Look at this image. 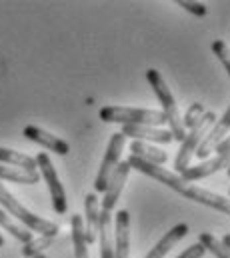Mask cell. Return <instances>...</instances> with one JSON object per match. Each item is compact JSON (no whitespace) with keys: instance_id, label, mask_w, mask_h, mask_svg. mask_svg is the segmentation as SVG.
I'll return each instance as SVG.
<instances>
[{"instance_id":"cell-1","label":"cell","mask_w":230,"mask_h":258,"mask_svg":"<svg viewBox=\"0 0 230 258\" xmlns=\"http://www.w3.org/2000/svg\"><path fill=\"white\" fill-rule=\"evenodd\" d=\"M126 162H128L130 168H134V170H138V172H142V174H146V176H150V178L162 182L164 186L172 188L174 192L182 194V196L188 198V200H194V202H198V204L210 206V208H214V210H218V212H222V214H228L230 212L228 198H224L222 194H216V192H212V190L200 188V186H196V184H190V182L182 180L178 174L166 170L164 166H156V164L144 162V160L134 158V156H130Z\"/></svg>"},{"instance_id":"cell-2","label":"cell","mask_w":230,"mask_h":258,"mask_svg":"<svg viewBox=\"0 0 230 258\" xmlns=\"http://www.w3.org/2000/svg\"><path fill=\"white\" fill-rule=\"evenodd\" d=\"M100 120L116 122L122 126H152L160 128L166 124V118L160 110L150 108H130V106H104L98 112Z\"/></svg>"},{"instance_id":"cell-3","label":"cell","mask_w":230,"mask_h":258,"mask_svg":"<svg viewBox=\"0 0 230 258\" xmlns=\"http://www.w3.org/2000/svg\"><path fill=\"white\" fill-rule=\"evenodd\" d=\"M146 80H148V84L152 86V90H154V94H156V98H158V102H160V106H162L160 112L164 114L166 124L170 126L168 130H170V134H172V140L182 142L184 136H186V130L182 126L180 112H178V104L174 102V96H172V92H170V88H168V84L164 82L162 74H160L156 68H148V70H146Z\"/></svg>"},{"instance_id":"cell-4","label":"cell","mask_w":230,"mask_h":258,"mask_svg":"<svg viewBox=\"0 0 230 258\" xmlns=\"http://www.w3.org/2000/svg\"><path fill=\"white\" fill-rule=\"evenodd\" d=\"M0 204H2V208L8 214H14L26 226V230H30V232L36 230L40 236H56L58 230H60V226H58L56 222L46 220V218H40L38 214H34L28 208H24L2 182H0Z\"/></svg>"},{"instance_id":"cell-5","label":"cell","mask_w":230,"mask_h":258,"mask_svg":"<svg viewBox=\"0 0 230 258\" xmlns=\"http://www.w3.org/2000/svg\"><path fill=\"white\" fill-rule=\"evenodd\" d=\"M216 114L210 110V112H204L198 122L194 124V128H190V132H186L184 140L180 142V150L176 154V160H174V174H180L182 170H186L190 166V160L194 156V150L196 146L200 144V140L204 138V134L210 130V126L216 122Z\"/></svg>"},{"instance_id":"cell-6","label":"cell","mask_w":230,"mask_h":258,"mask_svg":"<svg viewBox=\"0 0 230 258\" xmlns=\"http://www.w3.org/2000/svg\"><path fill=\"white\" fill-rule=\"evenodd\" d=\"M36 170H40V178H44L46 186H48V192H50V202H52V208L56 214H64L68 210V198H66V190L58 178V172L50 160V156L46 152H38L36 154Z\"/></svg>"},{"instance_id":"cell-7","label":"cell","mask_w":230,"mask_h":258,"mask_svg":"<svg viewBox=\"0 0 230 258\" xmlns=\"http://www.w3.org/2000/svg\"><path fill=\"white\" fill-rule=\"evenodd\" d=\"M124 142H126V136L120 134V132H114L110 136V142L106 146V152H104V158L100 162V168H98V174H96V180H94V194L106 190V182L112 174L118 162H120V156H122V148H124Z\"/></svg>"},{"instance_id":"cell-8","label":"cell","mask_w":230,"mask_h":258,"mask_svg":"<svg viewBox=\"0 0 230 258\" xmlns=\"http://www.w3.org/2000/svg\"><path fill=\"white\" fill-rule=\"evenodd\" d=\"M228 126H230V108H226L224 114H222L220 118H216V122H214V124L210 126V130L204 134V138L200 140V144H198L196 150H194V156L200 158V160H204V158L214 150V146H216L222 138H226Z\"/></svg>"},{"instance_id":"cell-9","label":"cell","mask_w":230,"mask_h":258,"mask_svg":"<svg viewBox=\"0 0 230 258\" xmlns=\"http://www.w3.org/2000/svg\"><path fill=\"white\" fill-rule=\"evenodd\" d=\"M130 174V166L126 160H120L118 166L112 170L108 182H106V190H104V198H102V210L106 212H112V208L116 206L120 194H122V188H124V182Z\"/></svg>"},{"instance_id":"cell-10","label":"cell","mask_w":230,"mask_h":258,"mask_svg":"<svg viewBox=\"0 0 230 258\" xmlns=\"http://www.w3.org/2000/svg\"><path fill=\"white\" fill-rule=\"evenodd\" d=\"M114 258H130V214L128 210H118L112 226Z\"/></svg>"},{"instance_id":"cell-11","label":"cell","mask_w":230,"mask_h":258,"mask_svg":"<svg viewBox=\"0 0 230 258\" xmlns=\"http://www.w3.org/2000/svg\"><path fill=\"white\" fill-rule=\"evenodd\" d=\"M22 134H24L28 140H32V142H36V144L44 146L46 150H52L54 154L66 156V154L70 152V146H68V142H66V140L58 138L56 134H52V132H48V130L40 128V126L26 124V126L22 128Z\"/></svg>"},{"instance_id":"cell-12","label":"cell","mask_w":230,"mask_h":258,"mask_svg":"<svg viewBox=\"0 0 230 258\" xmlns=\"http://www.w3.org/2000/svg\"><path fill=\"white\" fill-rule=\"evenodd\" d=\"M218 170H228V154H222V156H216L212 160H204L196 166H188L186 170H182L178 176L186 182H194V180H200V178H206Z\"/></svg>"},{"instance_id":"cell-13","label":"cell","mask_w":230,"mask_h":258,"mask_svg":"<svg viewBox=\"0 0 230 258\" xmlns=\"http://www.w3.org/2000/svg\"><path fill=\"white\" fill-rule=\"evenodd\" d=\"M98 216H100V202L94 192L84 196V238L86 244L96 242V228H98Z\"/></svg>"},{"instance_id":"cell-14","label":"cell","mask_w":230,"mask_h":258,"mask_svg":"<svg viewBox=\"0 0 230 258\" xmlns=\"http://www.w3.org/2000/svg\"><path fill=\"white\" fill-rule=\"evenodd\" d=\"M96 240L100 248V258H114V244H112V212L100 208Z\"/></svg>"},{"instance_id":"cell-15","label":"cell","mask_w":230,"mask_h":258,"mask_svg":"<svg viewBox=\"0 0 230 258\" xmlns=\"http://www.w3.org/2000/svg\"><path fill=\"white\" fill-rule=\"evenodd\" d=\"M188 234V224H184V222H180V224H176L172 226L154 246H152V250L146 254L144 258H164L170 250H172L174 246L184 238Z\"/></svg>"},{"instance_id":"cell-16","label":"cell","mask_w":230,"mask_h":258,"mask_svg":"<svg viewBox=\"0 0 230 258\" xmlns=\"http://www.w3.org/2000/svg\"><path fill=\"white\" fill-rule=\"evenodd\" d=\"M120 134L140 140V142H160V144H170L172 134L168 128H152V126H122Z\"/></svg>"},{"instance_id":"cell-17","label":"cell","mask_w":230,"mask_h":258,"mask_svg":"<svg viewBox=\"0 0 230 258\" xmlns=\"http://www.w3.org/2000/svg\"><path fill=\"white\" fill-rule=\"evenodd\" d=\"M128 150H130V156L140 158V160L150 162V164H156V166H162V164L168 160V156H166L164 150H160V148H156V146H152V144H148V142L132 140L130 146H128Z\"/></svg>"},{"instance_id":"cell-18","label":"cell","mask_w":230,"mask_h":258,"mask_svg":"<svg viewBox=\"0 0 230 258\" xmlns=\"http://www.w3.org/2000/svg\"><path fill=\"white\" fill-rule=\"evenodd\" d=\"M0 162L4 164H12V168H20V170H28V172H38L36 170V160L24 152L18 150H10V148H2L0 146Z\"/></svg>"},{"instance_id":"cell-19","label":"cell","mask_w":230,"mask_h":258,"mask_svg":"<svg viewBox=\"0 0 230 258\" xmlns=\"http://www.w3.org/2000/svg\"><path fill=\"white\" fill-rule=\"evenodd\" d=\"M72 244H74V258H88V244L84 238V220L80 214H72Z\"/></svg>"},{"instance_id":"cell-20","label":"cell","mask_w":230,"mask_h":258,"mask_svg":"<svg viewBox=\"0 0 230 258\" xmlns=\"http://www.w3.org/2000/svg\"><path fill=\"white\" fill-rule=\"evenodd\" d=\"M0 180L18 182V184H38L40 182V174L38 172H28V170H20V168H12V166H2L0 164Z\"/></svg>"},{"instance_id":"cell-21","label":"cell","mask_w":230,"mask_h":258,"mask_svg":"<svg viewBox=\"0 0 230 258\" xmlns=\"http://www.w3.org/2000/svg\"><path fill=\"white\" fill-rule=\"evenodd\" d=\"M0 226H2V228H6V230H8L14 238H18L22 244H26L28 240H32V232H30V230H26V228H22L20 224H16V222H14V220H12V218H10L2 208H0Z\"/></svg>"},{"instance_id":"cell-22","label":"cell","mask_w":230,"mask_h":258,"mask_svg":"<svg viewBox=\"0 0 230 258\" xmlns=\"http://www.w3.org/2000/svg\"><path fill=\"white\" fill-rule=\"evenodd\" d=\"M198 244H200L204 250H210L216 258H230L228 248H224V246H222V242H220V240H216L210 232H202V234L198 236Z\"/></svg>"},{"instance_id":"cell-23","label":"cell","mask_w":230,"mask_h":258,"mask_svg":"<svg viewBox=\"0 0 230 258\" xmlns=\"http://www.w3.org/2000/svg\"><path fill=\"white\" fill-rule=\"evenodd\" d=\"M54 236H38V238H32L28 240L24 246H22V256L32 258L36 254H42V250H46L50 244H52Z\"/></svg>"},{"instance_id":"cell-24","label":"cell","mask_w":230,"mask_h":258,"mask_svg":"<svg viewBox=\"0 0 230 258\" xmlns=\"http://www.w3.org/2000/svg\"><path fill=\"white\" fill-rule=\"evenodd\" d=\"M204 114V106L200 104V102H194L188 110H186V114L182 116V126L184 128H194V124L198 122V118Z\"/></svg>"},{"instance_id":"cell-25","label":"cell","mask_w":230,"mask_h":258,"mask_svg":"<svg viewBox=\"0 0 230 258\" xmlns=\"http://www.w3.org/2000/svg\"><path fill=\"white\" fill-rule=\"evenodd\" d=\"M212 52L218 56V60L222 62L224 70H228L230 72V56H228V46H226V42H222V40H214V42H212Z\"/></svg>"},{"instance_id":"cell-26","label":"cell","mask_w":230,"mask_h":258,"mask_svg":"<svg viewBox=\"0 0 230 258\" xmlns=\"http://www.w3.org/2000/svg\"><path fill=\"white\" fill-rule=\"evenodd\" d=\"M178 6H182L184 10H188L194 16H206V6L202 2H192V0H176Z\"/></svg>"},{"instance_id":"cell-27","label":"cell","mask_w":230,"mask_h":258,"mask_svg":"<svg viewBox=\"0 0 230 258\" xmlns=\"http://www.w3.org/2000/svg\"><path fill=\"white\" fill-rule=\"evenodd\" d=\"M204 252H206V250H204L200 244H192V246H188L180 256H176V258H202Z\"/></svg>"},{"instance_id":"cell-28","label":"cell","mask_w":230,"mask_h":258,"mask_svg":"<svg viewBox=\"0 0 230 258\" xmlns=\"http://www.w3.org/2000/svg\"><path fill=\"white\" fill-rule=\"evenodd\" d=\"M230 150V140L228 138H222L216 146H214V152H216V156H222V154H228Z\"/></svg>"},{"instance_id":"cell-29","label":"cell","mask_w":230,"mask_h":258,"mask_svg":"<svg viewBox=\"0 0 230 258\" xmlns=\"http://www.w3.org/2000/svg\"><path fill=\"white\" fill-rule=\"evenodd\" d=\"M222 246L230 250V234H224V238H222Z\"/></svg>"},{"instance_id":"cell-30","label":"cell","mask_w":230,"mask_h":258,"mask_svg":"<svg viewBox=\"0 0 230 258\" xmlns=\"http://www.w3.org/2000/svg\"><path fill=\"white\" fill-rule=\"evenodd\" d=\"M4 246V238H2V234H0V248Z\"/></svg>"},{"instance_id":"cell-31","label":"cell","mask_w":230,"mask_h":258,"mask_svg":"<svg viewBox=\"0 0 230 258\" xmlns=\"http://www.w3.org/2000/svg\"><path fill=\"white\" fill-rule=\"evenodd\" d=\"M32 258H46L44 254H36V256H32Z\"/></svg>"}]
</instances>
